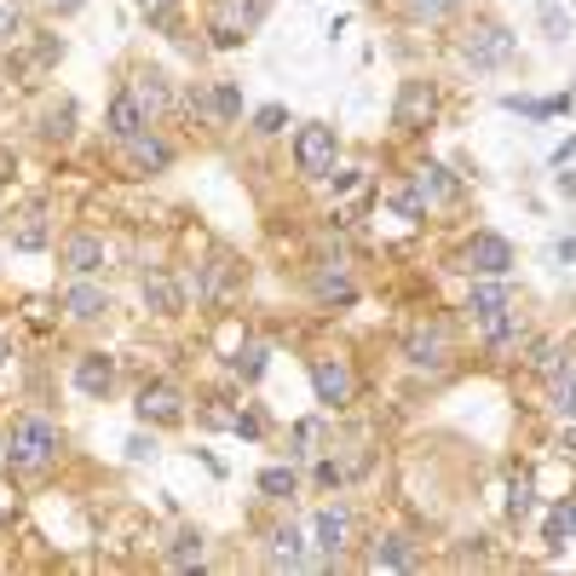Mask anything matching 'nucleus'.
Listing matches in <instances>:
<instances>
[{"label": "nucleus", "mask_w": 576, "mask_h": 576, "mask_svg": "<svg viewBox=\"0 0 576 576\" xmlns=\"http://www.w3.org/2000/svg\"><path fill=\"white\" fill-rule=\"evenodd\" d=\"M58 450H64L58 421H47V416H36V410L12 421V438H7V467H12V472H47V467L58 461Z\"/></svg>", "instance_id": "f257e3e1"}, {"label": "nucleus", "mask_w": 576, "mask_h": 576, "mask_svg": "<svg viewBox=\"0 0 576 576\" xmlns=\"http://www.w3.org/2000/svg\"><path fill=\"white\" fill-rule=\"evenodd\" d=\"M461 58L472 64V70H485V76L490 70H514V64H519V36L501 18H479L461 36Z\"/></svg>", "instance_id": "f03ea898"}, {"label": "nucleus", "mask_w": 576, "mask_h": 576, "mask_svg": "<svg viewBox=\"0 0 576 576\" xmlns=\"http://www.w3.org/2000/svg\"><path fill=\"white\" fill-rule=\"evenodd\" d=\"M271 7L277 0H214V18H208V41L219 47V52H231V47H243L254 29L271 18Z\"/></svg>", "instance_id": "7ed1b4c3"}, {"label": "nucleus", "mask_w": 576, "mask_h": 576, "mask_svg": "<svg viewBox=\"0 0 576 576\" xmlns=\"http://www.w3.org/2000/svg\"><path fill=\"white\" fill-rule=\"evenodd\" d=\"M334 156H341V133L329 121H306L294 133V167L300 179H329L334 174Z\"/></svg>", "instance_id": "20e7f679"}, {"label": "nucleus", "mask_w": 576, "mask_h": 576, "mask_svg": "<svg viewBox=\"0 0 576 576\" xmlns=\"http://www.w3.org/2000/svg\"><path fill=\"white\" fill-rule=\"evenodd\" d=\"M450 358H456V346H450L445 323H416L410 334H403V363H410V369L438 375V369H450Z\"/></svg>", "instance_id": "39448f33"}, {"label": "nucleus", "mask_w": 576, "mask_h": 576, "mask_svg": "<svg viewBox=\"0 0 576 576\" xmlns=\"http://www.w3.org/2000/svg\"><path fill=\"white\" fill-rule=\"evenodd\" d=\"M461 271L467 277H507V271H514V243L496 231H472L467 248H461Z\"/></svg>", "instance_id": "423d86ee"}, {"label": "nucleus", "mask_w": 576, "mask_h": 576, "mask_svg": "<svg viewBox=\"0 0 576 576\" xmlns=\"http://www.w3.org/2000/svg\"><path fill=\"white\" fill-rule=\"evenodd\" d=\"M312 392H318L323 410H352V398H358L352 363L346 358H312Z\"/></svg>", "instance_id": "0eeeda50"}, {"label": "nucleus", "mask_w": 576, "mask_h": 576, "mask_svg": "<svg viewBox=\"0 0 576 576\" xmlns=\"http://www.w3.org/2000/svg\"><path fill=\"white\" fill-rule=\"evenodd\" d=\"M432 116H438V87H432V81H421V76H410V81L398 87L392 127H398V133H427V127H432Z\"/></svg>", "instance_id": "6e6552de"}, {"label": "nucleus", "mask_w": 576, "mask_h": 576, "mask_svg": "<svg viewBox=\"0 0 576 576\" xmlns=\"http://www.w3.org/2000/svg\"><path fill=\"white\" fill-rule=\"evenodd\" d=\"M312 548H318V565H341V554L352 548V507H323L312 519Z\"/></svg>", "instance_id": "1a4fd4ad"}, {"label": "nucleus", "mask_w": 576, "mask_h": 576, "mask_svg": "<svg viewBox=\"0 0 576 576\" xmlns=\"http://www.w3.org/2000/svg\"><path fill=\"white\" fill-rule=\"evenodd\" d=\"M121 162H127V174H139V179H156V174H167V167L179 162V150L167 145L156 127H145L139 139H127V145H121Z\"/></svg>", "instance_id": "9d476101"}, {"label": "nucleus", "mask_w": 576, "mask_h": 576, "mask_svg": "<svg viewBox=\"0 0 576 576\" xmlns=\"http://www.w3.org/2000/svg\"><path fill=\"white\" fill-rule=\"evenodd\" d=\"M306 565H312V541L300 536L294 519L265 530V570H306Z\"/></svg>", "instance_id": "9b49d317"}, {"label": "nucleus", "mask_w": 576, "mask_h": 576, "mask_svg": "<svg viewBox=\"0 0 576 576\" xmlns=\"http://www.w3.org/2000/svg\"><path fill=\"white\" fill-rule=\"evenodd\" d=\"M58 265L70 271V277H98V271L110 265L105 236H92V231H70V236L58 243Z\"/></svg>", "instance_id": "f8f14e48"}, {"label": "nucleus", "mask_w": 576, "mask_h": 576, "mask_svg": "<svg viewBox=\"0 0 576 576\" xmlns=\"http://www.w3.org/2000/svg\"><path fill=\"white\" fill-rule=\"evenodd\" d=\"M133 416H139L145 427H179L185 421V392L167 387V381H150L139 392V403H133Z\"/></svg>", "instance_id": "ddd939ff"}, {"label": "nucleus", "mask_w": 576, "mask_h": 576, "mask_svg": "<svg viewBox=\"0 0 576 576\" xmlns=\"http://www.w3.org/2000/svg\"><path fill=\"white\" fill-rule=\"evenodd\" d=\"M64 318L105 323L110 318V289H98L92 277H70V283H64Z\"/></svg>", "instance_id": "4468645a"}, {"label": "nucleus", "mask_w": 576, "mask_h": 576, "mask_svg": "<svg viewBox=\"0 0 576 576\" xmlns=\"http://www.w3.org/2000/svg\"><path fill=\"white\" fill-rule=\"evenodd\" d=\"M369 570H416L421 565V548L403 530H381L375 541H369V554H363Z\"/></svg>", "instance_id": "2eb2a0df"}, {"label": "nucleus", "mask_w": 576, "mask_h": 576, "mask_svg": "<svg viewBox=\"0 0 576 576\" xmlns=\"http://www.w3.org/2000/svg\"><path fill=\"white\" fill-rule=\"evenodd\" d=\"M150 127V110L133 98V87H116V98H110V110H105V133L116 145H127V139H139V133Z\"/></svg>", "instance_id": "dca6fc26"}, {"label": "nucleus", "mask_w": 576, "mask_h": 576, "mask_svg": "<svg viewBox=\"0 0 576 576\" xmlns=\"http://www.w3.org/2000/svg\"><path fill=\"white\" fill-rule=\"evenodd\" d=\"M507 306H519L514 283H507V277H472V289H467V312H472V323H490V318H501Z\"/></svg>", "instance_id": "f3484780"}, {"label": "nucleus", "mask_w": 576, "mask_h": 576, "mask_svg": "<svg viewBox=\"0 0 576 576\" xmlns=\"http://www.w3.org/2000/svg\"><path fill=\"white\" fill-rule=\"evenodd\" d=\"M139 294H145V312L150 318H179L185 312V283L174 277V271H145Z\"/></svg>", "instance_id": "a211bd4d"}, {"label": "nucleus", "mask_w": 576, "mask_h": 576, "mask_svg": "<svg viewBox=\"0 0 576 576\" xmlns=\"http://www.w3.org/2000/svg\"><path fill=\"white\" fill-rule=\"evenodd\" d=\"M162 565L167 570H202L208 565V536H202L196 525H179L174 536H167V548H162Z\"/></svg>", "instance_id": "6ab92c4d"}, {"label": "nucleus", "mask_w": 576, "mask_h": 576, "mask_svg": "<svg viewBox=\"0 0 576 576\" xmlns=\"http://www.w3.org/2000/svg\"><path fill=\"white\" fill-rule=\"evenodd\" d=\"M76 392L81 398H110L116 392V358L110 352H81L76 358Z\"/></svg>", "instance_id": "aec40b11"}, {"label": "nucleus", "mask_w": 576, "mask_h": 576, "mask_svg": "<svg viewBox=\"0 0 576 576\" xmlns=\"http://www.w3.org/2000/svg\"><path fill=\"white\" fill-rule=\"evenodd\" d=\"M416 191L427 196V208H450V202H461V179L445 162H421L416 167Z\"/></svg>", "instance_id": "412c9836"}, {"label": "nucleus", "mask_w": 576, "mask_h": 576, "mask_svg": "<svg viewBox=\"0 0 576 576\" xmlns=\"http://www.w3.org/2000/svg\"><path fill=\"white\" fill-rule=\"evenodd\" d=\"M312 294L323 300V306H352V300H358V283H352V271H346L341 260H329V265H318Z\"/></svg>", "instance_id": "4be33fe9"}, {"label": "nucleus", "mask_w": 576, "mask_h": 576, "mask_svg": "<svg viewBox=\"0 0 576 576\" xmlns=\"http://www.w3.org/2000/svg\"><path fill=\"white\" fill-rule=\"evenodd\" d=\"M127 87H133V98H139V105L150 110V121H156L162 110H174V81H167L162 70H139Z\"/></svg>", "instance_id": "5701e85b"}, {"label": "nucleus", "mask_w": 576, "mask_h": 576, "mask_svg": "<svg viewBox=\"0 0 576 576\" xmlns=\"http://www.w3.org/2000/svg\"><path fill=\"white\" fill-rule=\"evenodd\" d=\"M243 121V87L236 81H208V127Z\"/></svg>", "instance_id": "b1692460"}, {"label": "nucleus", "mask_w": 576, "mask_h": 576, "mask_svg": "<svg viewBox=\"0 0 576 576\" xmlns=\"http://www.w3.org/2000/svg\"><path fill=\"white\" fill-rule=\"evenodd\" d=\"M47 243H52L47 208H29V214H18V225H12V248H18V254H41Z\"/></svg>", "instance_id": "393cba45"}, {"label": "nucleus", "mask_w": 576, "mask_h": 576, "mask_svg": "<svg viewBox=\"0 0 576 576\" xmlns=\"http://www.w3.org/2000/svg\"><path fill=\"white\" fill-rule=\"evenodd\" d=\"M479 329H485V352H507V346L525 341V318H519V306H507L501 318H490V323H479Z\"/></svg>", "instance_id": "a878e982"}, {"label": "nucleus", "mask_w": 576, "mask_h": 576, "mask_svg": "<svg viewBox=\"0 0 576 576\" xmlns=\"http://www.w3.org/2000/svg\"><path fill=\"white\" fill-rule=\"evenodd\" d=\"M231 277H236V260H231V254H214L208 265H202V283H196V294H202V300H208V306H214V300H225Z\"/></svg>", "instance_id": "bb28decb"}, {"label": "nucleus", "mask_w": 576, "mask_h": 576, "mask_svg": "<svg viewBox=\"0 0 576 576\" xmlns=\"http://www.w3.org/2000/svg\"><path fill=\"white\" fill-rule=\"evenodd\" d=\"M318 445H323V421H318V416H306V421L289 427V461H312Z\"/></svg>", "instance_id": "cd10ccee"}, {"label": "nucleus", "mask_w": 576, "mask_h": 576, "mask_svg": "<svg viewBox=\"0 0 576 576\" xmlns=\"http://www.w3.org/2000/svg\"><path fill=\"white\" fill-rule=\"evenodd\" d=\"M70 133H76V105H70V98L41 110V139H47V145H64Z\"/></svg>", "instance_id": "c85d7f7f"}, {"label": "nucleus", "mask_w": 576, "mask_h": 576, "mask_svg": "<svg viewBox=\"0 0 576 576\" xmlns=\"http://www.w3.org/2000/svg\"><path fill=\"white\" fill-rule=\"evenodd\" d=\"M260 496L265 501H294L300 496V472L294 467H265L260 472Z\"/></svg>", "instance_id": "c756f323"}, {"label": "nucleus", "mask_w": 576, "mask_h": 576, "mask_svg": "<svg viewBox=\"0 0 576 576\" xmlns=\"http://www.w3.org/2000/svg\"><path fill=\"white\" fill-rule=\"evenodd\" d=\"M565 541H576V496H565L548 514V548H565Z\"/></svg>", "instance_id": "7c9ffc66"}, {"label": "nucleus", "mask_w": 576, "mask_h": 576, "mask_svg": "<svg viewBox=\"0 0 576 576\" xmlns=\"http://www.w3.org/2000/svg\"><path fill=\"white\" fill-rule=\"evenodd\" d=\"M507 110H519V116H559V110H570V92H559V98H501Z\"/></svg>", "instance_id": "2f4dec72"}, {"label": "nucleus", "mask_w": 576, "mask_h": 576, "mask_svg": "<svg viewBox=\"0 0 576 576\" xmlns=\"http://www.w3.org/2000/svg\"><path fill=\"white\" fill-rule=\"evenodd\" d=\"M231 369H236L243 381H260V375H265V346H243V352L231 358Z\"/></svg>", "instance_id": "473e14b6"}, {"label": "nucleus", "mask_w": 576, "mask_h": 576, "mask_svg": "<svg viewBox=\"0 0 576 576\" xmlns=\"http://www.w3.org/2000/svg\"><path fill=\"white\" fill-rule=\"evenodd\" d=\"M23 36V0H0V41Z\"/></svg>", "instance_id": "72a5a7b5"}, {"label": "nucleus", "mask_w": 576, "mask_h": 576, "mask_svg": "<svg viewBox=\"0 0 576 576\" xmlns=\"http://www.w3.org/2000/svg\"><path fill=\"white\" fill-rule=\"evenodd\" d=\"M283 121H289V110H283V105H260V110H254V133H260V139L283 133Z\"/></svg>", "instance_id": "f704fd0d"}, {"label": "nucleus", "mask_w": 576, "mask_h": 576, "mask_svg": "<svg viewBox=\"0 0 576 576\" xmlns=\"http://www.w3.org/2000/svg\"><path fill=\"white\" fill-rule=\"evenodd\" d=\"M392 208H398L403 219H427V214H432V208H427V196H421L416 185H410V191H398V196H392Z\"/></svg>", "instance_id": "c9c22d12"}, {"label": "nucleus", "mask_w": 576, "mask_h": 576, "mask_svg": "<svg viewBox=\"0 0 576 576\" xmlns=\"http://www.w3.org/2000/svg\"><path fill=\"white\" fill-rule=\"evenodd\" d=\"M530 507H536L530 479H514V496H507V514H514V519H530Z\"/></svg>", "instance_id": "e433bc0d"}, {"label": "nucleus", "mask_w": 576, "mask_h": 576, "mask_svg": "<svg viewBox=\"0 0 576 576\" xmlns=\"http://www.w3.org/2000/svg\"><path fill=\"white\" fill-rule=\"evenodd\" d=\"M323 185H329L334 196H346V191H358V185H363V167H334V174H329Z\"/></svg>", "instance_id": "4c0bfd02"}, {"label": "nucleus", "mask_w": 576, "mask_h": 576, "mask_svg": "<svg viewBox=\"0 0 576 576\" xmlns=\"http://www.w3.org/2000/svg\"><path fill=\"white\" fill-rule=\"evenodd\" d=\"M231 432H236V438H265V416H260V410H236Z\"/></svg>", "instance_id": "58836bf2"}, {"label": "nucleus", "mask_w": 576, "mask_h": 576, "mask_svg": "<svg viewBox=\"0 0 576 576\" xmlns=\"http://www.w3.org/2000/svg\"><path fill=\"white\" fill-rule=\"evenodd\" d=\"M346 479H352V467H341V461H318V485H323V490H341Z\"/></svg>", "instance_id": "ea45409f"}, {"label": "nucleus", "mask_w": 576, "mask_h": 576, "mask_svg": "<svg viewBox=\"0 0 576 576\" xmlns=\"http://www.w3.org/2000/svg\"><path fill=\"white\" fill-rule=\"evenodd\" d=\"M554 410H559V416H565V421H576V375H570V381H559V387H554Z\"/></svg>", "instance_id": "a19ab883"}, {"label": "nucleus", "mask_w": 576, "mask_h": 576, "mask_svg": "<svg viewBox=\"0 0 576 576\" xmlns=\"http://www.w3.org/2000/svg\"><path fill=\"white\" fill-rule=\"evenodd\" d=\"M541 23H548V36H554V41H565V29H570V18H565L559 7H541Z\"/></svg>", "instance_id": "79ce46f5"}, {"label": "nucleus", "mask_w": 576, "mask_h": 576, "mask_svg": "<svg viewBox=\"0 0 576 576\" xmlns=\"http://www.w3.org/2000/svg\"><path fill=\"white\" fill-rule=\"evenodd\" d=\"M145 456H156V438L133 432V438H127V461H145Z\"/></svg>", "instance_id": "37998d69"}, {"label": "nucleus", "mask_w": 576, "mask_h": 576, "mask_svg": "<svg viewBox=\"0 0 576 576\" xmlns=\"http://www.w3.org/2000/svg\"><path fill=\"white\" fill-rule=\"evenodd\" d=\"M87 7V0H41V12H52V18H76Z\"/></svg>", "instance_id": "c03bdc74"}, {"label": "nucleus", "mask_w": 576, "mask_h": 576, "mask_svg": "<svg viewBox=\"0 0 576 576\" xmlns=\"http://www.w3.org/2000/svg\"><path fill=\"white\" fill-rule=\"evenodd\" d=\"M554 260H559V265H576V236H559V243H554Z\"/></svg>", "instance_id": "a18cd8bd"}, {"label": "nucleus", "mask_w": 576, "mask_h": 576, "mask_svg": "<svg viewBox=\"0 0 576 576\" xmlns=\"http://www.w3.org/2000/svg\"><path fill=\"white\" fill-rule=\"evenodd\" d=\"M456 7V0H416V12H427V18H445Z\"/></svg>", "instance_id": "49530a36"}, {"label": "nucleus", "mask_w": 576, "mask_h": 576, "mask_svg": "<svg viewBox=\"0 0 576 576\" xmlns=\"http://www.w3.org/2000/svg\"><path fill=\"white\" fill-rule=\"evenodd\" d=\"M565 456H576V432H565Z\"/></svg>", "instance_id": "de8ad7c7"}, {"label": "nucleus", "mask_w": 576, "mask_h": 576, "mask_svg": "<svg viewBox=\"0 0 576 576\" xmlns=\"http://www.w3.org/2000/svg\"><path fill=\"white\" fill-rule=\"evenodd\" d=\"M7 352H12V346H7V341H0V369H7Z\"/></svg>", "instance_id": "09e8293b"}, {"label": "nucleus", "mask_w": 576, "mask_h": 576, "mask_svg": "<svg viewBox=\"0 0 576 576\" xmlns=\"http://www.w3.org/2000/svg\"><path fill=\"white\" fill-rule=\"evenodd\" d=\"M162 7H179V0H162Z\"/></svg>", "instance_id": "8fccbe9b"}]
</instances>
